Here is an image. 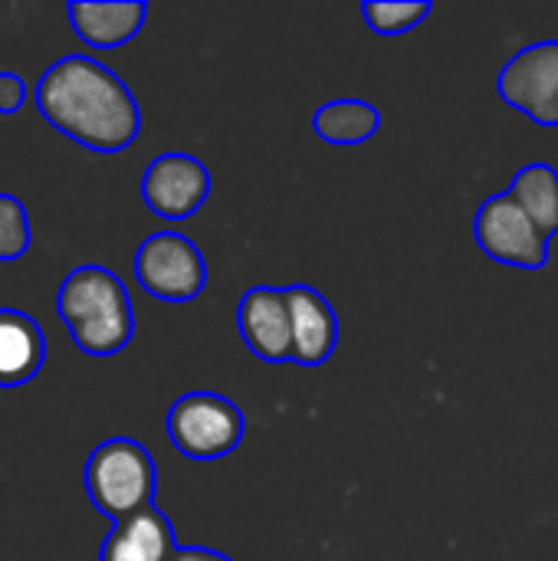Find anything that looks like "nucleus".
<instances>
[{"mask_svg": "<svg viewBox=\"0 0 558 561\" xmlns=\"http://www.w3.org/2000/svg\"><path fill=\"white\" fill-rule=\"evenodd\" d=\"M210 194V171L187 151L158 154L141 174V197L151 214L164 220L194 217Z\"/></svg>", "mask_w": 558, "mask_h": 561, "instance_id": "nucleus-8", "label": "nucleus"}, {"mask_svg": "<svg viewBox=\"0 0 558 561\" xmlns=\"http://www.w3.org/2000/svg\"><path fill=\"white\" fill-rule=\"evenodd\" d=\"M30 250V217L20 197L0 194V263L20 260Z\"/></svg>", "mask_w": 558, "mask_h": 561, "instance_id": "nucleus-17", "label": "nucleus"}, {"mask_svg": "<svg viewBox=\"0 0 558 561\" xmlns=\"http://www.w3.org/2000/svg\"><path fill=\"white\" fill-rule=\"evenodd\" d=\"M76 36L92 49H115L138 36L148 16L145 0H122V3H66Z\"/></svg>", "mask_w": 558, "mask_h": 561, "instance_id": "nucleus-12", "label": "nucleus"}, {"mask_svg": "<svg viewBox=\"0 0 558 561\" xmlns=\"http://www.w3.org/2000/svg\"><path fill=\"white\" fill-rule=\"evenodd\" d=\"M474 237H477V247L493 263L533 270V273L549 263L553 237H546L536 227V220L510 197V191L493 194L480 204L474 217Z\"/></svg>", "mask_w": 558, "mask_h": 561, "instance_id": "nucleus-6", "label": "nucleus"}, {"mask_svg": "<svg viewBox=\"0 0 558 561\" xmlns=\"http://www.w3.org/2000/svg\"><path fill=\"white\" fill-rule=\"evenodd\" d=\"M39 115L76 145L115 154L141 131V108L132 89L92 56L56 59L36 82Z\"/></svg>", "mask_w": 558, "mask_h": 561, "instance_id": "nucleus-1", "label": "nucleus"}, {"mask_svg": "<svg viewBox=\"0 0 558 561\" xmlns=\"http://www.w3.org/2000/svg\"><path fill=\"white\" fill-rule=\"evenodd\" d=\"M135 279L161 302H191L207 286V263L194 240L178 230H158L135 250Z\"/></svg>", "mask_w": 558, "mask_h": 561, "instance_id": "nucleus-5", "label": "nucleus"}, {"mask_svg": "<svg viewBox=\"0 0 558 561\" xmlns=\"http://www.w3.org/2000/svg\"><path fill=\"white\" fill-rule=\"evenodd\" d=\"M237 329L247 348L270 365L293 362V316L286 286H253L237 306Z\"/></svg>", "mask_w": 558, "mask_h": 561, "instance_id": "nucleus-9", "label": "nucleus"}, {"mask_svg": "<svg viewBox=\"0 0 558 561\" xmlns=\"http://www.w3.org/2000/svg\"><path fill=\"white\" fill-rule=\"evenodd\" d=\"M59 322L69 329L79 352L109 358L128 348L135 335V312L125 283L105 266H76L56 293Z\"/></svg>", "mask_w": 558, "mask_h": 561, "instance_id": "nucleus-2", "label": "nucleus"}, {"mask_svg": "<svg viewBox=\"0 0 558 561\" xmlns=\"http://www.w3.org/2000/svg\"><path fill=\"white\" fill-rule=\"evenodd\" d=\"M82 480H86L89 503L112 523L155 506L158 467L151 454L132 437L102 440L89 454Z\"/></svg>", "mask_w": 558, "mask_h": 561, "instance_id": "nucleus-3", "label": "nucleus"}, {"mask_svg": "<svg viewBox=\"0 0 558 561\" xmlns=\"http://www.w3.org/2000/svg\"><path fill=\"white\" fill-rule=\"evenodd\" d=\"M171 561H234L227 559L224 552H214V549H207V546H181L178 549V556Z\"/></svg>", "mask_w": 558, "mask_h": 561, "instance_id": "nucleus-19", "label": "nucleus"}, {"mask_svg": "<svg viewBox=\"0 0 558 561\" xmlns=\"http://www.w3.org/2000/svg\"><path fill=\"white\" fill-rule=\"evenodd\" d=\"M26 99V85L16 72H0V115H10V112H20Z\"/></svg>", "mask_w": 558, "mask_h": 561, "instance_id": "nucleus-18", "label": "nucleus"}, {"mask_svg": "<svg viewBox=\"0 0 558 561\" xmlns=\"http://www.w3.org/2000/svg\"><path fill=\"white\" fill-rule=\"evenodd\" d=\"M178 539L171 519L148 506L128 519H118L102 542L99 561H171L178 556Z\"/></svg>", "mask_w": 558, "mask_h": 561, "instance_id": "nucleus-11", "label": "nucleus"}, {"mask_svg": "<svg viewBox=\"0 0 558 561\" xmlns=\"http://www.w3.org/2000/svg\"><path fill=\"white\" fill-rule=\"evenodd\" d=\"M46 362L43 329L20 309H0V388H20Z\"/></svg>", "mask_w": 558, "mask_h": 561, "instance_id": "nucleus-13", "label": "nucleus"}, {"mask_svg": "<svg viewBox=\"0 0 558 561\" xmlns=\"http://www.w3.org/2000/svg\"><path fill=\"white\" fill-rule=\"evenodd\" d=\"M164 431H168V437L181 457L210 463V460L230 457L243 444L247 417L224 394L191 391L171 404Z\"/></svg>", "mask_w": 558, "mask_h": 561, "instance_id": "nucleus-4", "label": "nucleus"}, {"mask_svg": "<svg viewBox=\"0 0 558 561\" xmlns=\"http://www.w3.org/2000/svg\"><path fill=\"white\" fill-rule=\"evenodd\" d=\"M497 92L506 105L543 128L558 125V39L523 46L497 76Z\"/></svg>", "mask_w": 558, "mask_h": 561, "instance_id": "nucleus-7", "label": "nucleus"}, {"mask_svg": "<svg viewBox=\"0 0 558 561\" xmlns=\"http://www.w3.org/2000/svg\"><path fill=\"white\" fill-rule=\"evenodd\" d=\"M286 299L293 316V362L303 368L326 365L339 345V316L332 302L306 283L286 286Z\"/></svg>", "mask_w": 558, "mask_h": 561, "instance_id": "nucleus-10", "label": "nucleus"}, {"mask_svg": "<svg viewBox=\"0 0 558 561\" xmlns=\"http://www.w3.org/2000/svg\"><path fill=\"white\" fill-rule=\"evenodd\" d=\"M510 197L536 220L546 237L558 233V171L546 161L523 164L510 181Z\"/></svg>", "mask_w": 558, "mask_h": 561, "instance_id": "nucleus-15", "label": "nucleus"}, {"mask_svg": "<svg viewBox=\"0 0 558 561\" xmlns=\"http://www.w3.org/2000/svg\"><path fill=\"white\" fill-rule=\"evenodd\" d=\"M431 0H365L362 3V16L365 23L378 33V36H398V33H411L414 26H421L431 16Z\"/></svg>", "mask_w": 558, "mask_h": 561, "instance_id": "nucleus-16", "label": "nucleus"}, {"mask_svg": "<svg viewBox=\"0 0 558 561\" xmlns=\"http://www.w3.org/2000/svg\"><path fill=\"white\" fill-rule=\"evenodd\" d=\"M382 128V112L365 99H332L316 108L312 131L326 145H362Z\"/></svg>", "mask_w": 558, "mask_h": 561, "instance_id": "nucleus-14", "label": "nucleus"}]
</instances>
